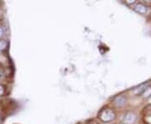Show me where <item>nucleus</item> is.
<instances>
[{"label":"nucleus","instance_id":"obj_1","mask_svg":"<svg viewBox=\"0 0 151 124\" xmlns=\"http://www.w3.org/2000/svg\"><path fill=\"white\" fill-rule=\"evenodd\" d=\"M98 118L101 122L108 123L114 121V119L116 118V113H115L114 110L111 109V108H104L99 113Z\"/></svg>","mask_w":151,"mask_h":124},{"label":"nucleus","instance_id":"obj_3","mask_svg":"<svg viewBox=\"0 0 151 124\" xmlns=\"http://www.w3.org/2000/svg\"><path fill=\"white\" fill-rule=\"evenodd\" d=\"M132 9L138 14L142 15H146L149 13V8L148 6L142 4V3H136L135 4L132 6Z\"/></svg>","mask_w":151,"mask_h":124},{"label":"nucleus","instance_id":"obj_2","mask_svg":"<svg viewBox=\"0 0 151 124\" xmlns=\"http://www.w3.org/2000/svg\"><path fill=\"white\" fill-rule=\"evenodd\" d=\"M137 115L133 112H127L122 118L123 124H134L137 121Z\"/></svg>","mask_w":151,"mask_h":124},{"label":"nucleus","instance_id":"obj_7","mask_svg":"<svg viewBox=\"0 0 151 124\" xmlns=\"http://www.w3.org/2000/svg\"><path fill=\"white\" fill-rule=\"evenodd\" d=\"M8 47V41L5 39H0V51L4 50Z\"/></svg>","mask_w":151,"mask_h":124},{"label":"nucleus","instance_id":"obj_9","mask_svg":"<svg viewBox=\"0 0 151 124\" xmlns=\"http://www.w3.org/2000/svg\"><path fill=\"white\" fill-rule=\"evenodd\" d=\"M4 94H5V87L3 85H0V97L4 96Z\"/></svg>","mask_w":151,"mask_h":124},{"label":"nucleus","instance_id":"obj_6","mask_svg":"<svg viewBox=\"0 0 151 124\" xmlns=\"http://www.w3.org/2000/svg\"><path fill=\"white\" fill-rule=\"evenodd\" d=\"M141 96L144 97L145 99H148V98H150V97H151V85L147 86V87L145 88V90L144 91V92L142 93Z\"/></svg>","mask_w":151,"mask_h":124},{"label":"nucleus","instance_id":"obj_8","mask_svg":"<svg viewBox=\"0 0 151 124\" xmlns=\"http://www.w3.org/2000/svg\"><path fill=\"white\" fill-rule=\"evenodd\" d=\"M144 112H145V116H151V105H148L146 106L145 109H144Z\"/></svg>","mask_w":151,"mask_h":124},{"label":"nucleus","instance_id":"obj_12","mask_svg":"<svg viewBox=\"0 0 151 124\" xmlns=\"http://www.w3.org/2000/svg\"><path fill=\"white\" fill-rule=\"evenodd\" d=\"M4 117L0 114V124H4Z\"/></svg>","mask_w":151,"mask_h":124},{"label":"nucleus","instance_id":"obj_11","mask_svg":"<svg viewBox=\"0 0 151 124\" xmlns=\"http://www.w3.org/2000/svg\"><path fill=\"white\" fill-rule=\"evenodd\" d=\"M4 29L0 25V38H2L4 36Z\"/></svg>","mask_w":151,"mask_h":124},{"label":"nucleus","instance_id":"obj_10","mask_svg":"<svg viewBox=\"0 0 151 124\" xmlns=\"http://www.w3.org/2000/svg\"><path fill=\"white\" fill-rule=\"evenodd\" d=\"M137 2L136 1H134V0H129V1H126L125 2V4H127V5H134V4H135Z\"/></svg>","mask_w":151,"mask_h":124},{"label":"nucleus","instance_id":"obj_13","mask_svg":"<svg viewBox=\"0 0 151 124\" xmlns=\"http://www.w3.org/2000/svg\"><path fill=\"white\" fill-rule=\"evenodd\" d=\"M92 124H98V123H92Z\"/></svg>","mask_w":151,"mask_h":124},{"label":"nucleus","instance_id":"obj_5","mask_svg":"<svg viewBox=\"0 0 151 124\" xmlns=\"http://www.w3.org/2000/svg\"><path fill=\"white\" fill-rule=\"evenodd\" d=\"M146 87H147V85H146V84L141 85L139 87H137V88H135L133 92L134 93L135 96H141V95H142V93H143V92H144V91L145 90Z\"/></svg>","mask_w":151,"mask_h":124},{"label":"nucleus","instance_id":"obj_14","mask_svg":"<svg viewBox=\"0 0 151 124\" xmlns=\"http://www.w3.org/2000/svg\"><path fill=\"white\" fill-rule=\"evenodd\" d=\"M0 104H1V102H0Z\"/></svg>","mask_w":151,"mask_h":124},{"label":"nucleus","instance_id":"obj_4","mask_svg":"<svg viewBox=\"0 0 151 124\" xmlns=\"http://www.w3.org/2000/svg\"><path fill=\"white\" fill-rule=\"evenodd\" d=\"M126 97L123 96V95H120V96H118L116 97L114 99H113V104L116 106V107H119V108H121L125 105L126 103Z\"/></svg>","mask_w":151,"mask_h":124}]
</instances>
